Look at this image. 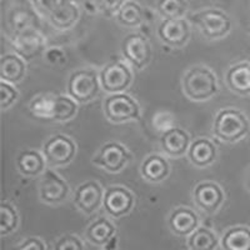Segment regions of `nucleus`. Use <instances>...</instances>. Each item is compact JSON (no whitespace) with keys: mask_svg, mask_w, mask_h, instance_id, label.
Masks as SVG:
<instances>
[{"mask_svg":"<svg viewBox=\"0 0 250 250\" xmlns=\"http://www.w3.org/2000/svg\"><path fill=\"white\" fill-rule=\"evenodd\" d=\"M70 188L62 176L49 167L39 180V198L49 205H59L68 199Z\"/></svg>","mask_w":250,"mask_h":250,"instance_id":"obj_11","label":"nucleus"},{"mask_svg":"<svg viewBox=\"0 0 250 250\" xmlns=\"http://www.w3.org/2000/svg\"><path fill=\"white\" fill-rule=\"evenodd\" d=\"M99 77L102 89L109 94L123 93L133 83V71L120 60H113L103 66Z\"/></svg>","mask_w":250,"mask_h":250,"instance_id":"obj_10","label":"nucleus"},{"mask_svg":"<svg viewBox=\"0 0 250 250\" xmlns=\"http://www.w3.org/2000/svg\"><path fill=\"white\" fill-rule=\"evenodd\" d=\"M247 187L248 189L250 190V171H249V175H248V180H247Z\"/></svg>","mask_w":250,"mask_h":250,"instance_id":"obj_39","label":"nucleus"},{"mask_svg":"<svg viewBox=\"0 0 250 250\" xmlns=\"http://www.w3.org/2000/svg\"><path fill=\"white\" fill-rule=\"evenodd\" d=\"M191 21L209 40L223 39L231 30L230 17L220 9H203L191 15Z\"/></svg>","mask_w":250,"mask_h":250,"instance_id":"obj_5","label":"nucleus"},{"mask_svg":"<svg viewBox=\"0 0 250 250\" xmlns=\"http://www.w3.org/2000/svg\"><path fill=\"white\" fill-rule=\"evenodd\" d=\"M100 88L102 84L98 71L91 68H83L71 73L66 91L68 95L77 100L79 104H88L99 95Z\"/></svg>","mask_w":250,"mask_h":250,"instance_id":"obj_4","label":"nucleus"},{"mask_svg":"<svg viewBox=\"0 0 250 250\" xmlns=\"http://www.w3.org/2000/svg\"><path fill=\"white\" fill-rule=\"evenodd\" d=\"M220 247L227 250H250V228L235 225L225 230Z\"/></svg>","mask_w":250,"mask_h":250,"instance_id":"obj_25","label":"nucleus"},{"mask_svg":"<svg viewBox=\"0 0 250 250\" xmlns=\"http://www.w3.org/2000/svg\"><path fill=\"white\" fill-rule=\"evenodd\" d=\"M117 234V228L108 218L95 219L85 230V239L95 247H104Z\"/></svg>","mask_w":250,"mask_h":250,"instance_id":"obj_24","label":"nucleus"},{"mask_svg":"<svg viewBox=\"0 0 250 250\" xmlns=\"http://www.w3.org/2000/svg\"><path fill=\"white\" fill-rule=\"evenodd\" d=\"M31 5L42 18L57 30L65 31L75 26L80 18V9L69 0H31Z\"/></svg>","mask_w":250,"mask_h":250,"instance_id":"obj_2","label":"nucleus"},{"mask_svg":"<svg viewBox=\"0 0 250 250\" xmlns=\"http://www.w3.org/2000/svg\"><path fill=\"white\" fill-rule=\"evenodd\" d=\"M19 214L10 203L3 202L0 204V234L1 236L10 235L18 229Z\"/></svg>","mask_w":250,"mask_h":250,"instance_id":"obj_31","label":"nucleus"},{"mask_svg":"<svg viewBox=\"0 0 250 250\" xmlns=\"http://www.w3.org/2000/svg\"><path fill=\"white\" fill-rule=\"evenodd\" d=\"M140 174L146 182L158 184L168 178L170 174V165L164 156L151 154L143 160L140 165Z\"/></svg>","mask_w":250,"mask_h":250,"instance_id":"obj_21","label":"nucleus"},{"mask_svg":"<svg viewBox=\"0 0 250 250\" xmlns=\"http://www.w3.org/2000/svg\"><path fill=\"white\" fill-rule=\"evenodd\" d=\"M38 13L34 8L29 6L18 5L9 12L8 21L14 30V33L28 30V29H34L37 25Z\"/></svg>","mask_w":250,"mask_h":250,"instance_id":"obj_26","label":"nucleus"},{"mask_svg":"<svg viewBox=\"0 0 250 250\" xmlns=\"http://www.w3.org/2000/svg\"><path fill=\"white\" fill-rule=\"evenodd\" d=\"M44 57L48 64L54 66H60L64 65L66 62V55L65 53L59 48H50L48 50H45L44 53Z\"/></svg>","mask_w":250,"mask_h":250,"instance_id":"obj_36","label":"nucleus"},{"mask_svg":"<svg viewBox=\"0 0 250 250\" xmlns=\"http://www.w3.org/2000/svg\"><path fill=\"white\" fill-rule=\"evenodd\" d=\"M153 125L154 128L158 131H160L162 134L164 133V131L169 130L170 128H173V126H175L173 115L169 113H164V111H160V113L154 115Z\"/></svg>","mask_w":250,"mask_h":250,"instance_id":"obj_34","label":"nucleus"},{"mask_svg":"<svg viewBox=\"0 0 250 250\" xmlns=\"http://www.w3.org/2000/svg\"><path fill=\"white\" fill-rule=\"evenodd\" d=\"M211 131L220 142L234 144L249 135L250 122L247 114L240 109H220L214 118Z\"/></svg>","mask_w":250,"mask_h":250,"instance_id":"obj_1","label":"nucleus"},{"mask_svg":"<svg viewBox=\"0 0 250 250\" xmlns=\"http://www.w3.org/2000/svg\"><path fill=\"white\" fill-rule=\"evenodd\" d=\"M0 95H1V98H0V108H1V110H6L17 102L18 97H19V91L15 89L12 83L1 80L0 82Z\"/></svg>","mask_w":250,"mask_h":250,"instance_id":"obj_32","label":"nucleus"},{"mask_svg":"<svg viewBox=\"0 0 250 250\" xmlns=\"http://www.w3.org/2000/svg\"><path fill=\"white\" fill-rule=\"evenodd\" d=\"M14 51L25 62H31L40 54L45 53V38L37 29L14 33L12 40Z\"/></svg>","mask_w":250,"mask_h":250,"instance_id":"obj_14","label":"nucleus"},{"mask_svg":"<svg viewBox=\"0 0 250 250\" xmlns=\"http://www.w3.org/2000/svg\"><path fill=\"white\" fill-rule=\"evenodd\" d=\"M69 1H77V0H69Z\"/></svg>","mask_w":250,"mask_h":250,"instance_id":"obj_40","label":"nucleus"},{"mask_svg":"<svg viewBox=\"0 0 250 250\" xmlns=\"http://www.w3.org/2000/svg\"><path fill=\"white\" fill-rule=\"evenodd\" d=\"M54 248L58 250H66V249H83L84 248V243L78 238L77 235H71V234H66V235L60 236L54 244Z\"/></svg>","mask_w":250,"mask_h":250,"instance_id":"obj_33","label":"nucleus"},{"mask_svg":"<svg viewBox=\"0 0 250 250\" xmlns=\"http://www.w3.org/2000/svg\"><path fill=\"white\" fill-rule=\"evenodd\" d=\"M25 62L17 53L3 55L0 59V79L12 84L20 83L26 74Z\"/></svg>","mask_w":250,"mask_h":250,"instance_id":"obj_23","label":"nucleus"},{"mask_svg":"<svg viewBox=\"0 0 250 250\" xmlns=\"http://www.w3.org/2000/svg\"><path fill=\"white\" fill-rule=\"evenodd\" d=\"M104 189L95 180H86L80 184L74 193L75 207L85 215H91L103 205L104 200Z\"/></svg>","mask_w":250,"mask_h":250,"instance_id":"obj_15","label":"nucleus"},{"mask_svg":"<svg viewBox=\"0 0 250 250\" xmlns=\"http://www.w3.org/2000/svg\"><path fill=\"white\" fill-rule=\"evenodd\" d=\"M55 108V94H40L33 98L29 104V110L38 119L53 122Z\"/></svg>","mask_w":250,"mask_h":250,"instance_id":"obj_29","label":"nucleus"},{"mask_svg":"<svg viewBox=\"0 0 250 250\" xmlns=\"http://www.w3.org/2000/svg\"><path fill=\"white\" fill-rule=\"evenodd\" d=\"M144 9L134 0H126L115 14L117 21L126 28H135L144 21Z\"/></svg>","mask_w":250,"mask_h":250,"instance_id":"obj_27","label":"nucleus"},{"mask_svg":"<svg viewBox=\"0 0 250 250\" xmlns=\"http://www.w3.org/2000/svg\"><path fill=\"white\" fill-rule=\"evenodd\" d=\"M42 153L50 168L65 167L74 160L77 155V144L68 135L55 134L45 140Z\"/></svg>","mask_w":250,"mask_h":250,"instance_id":"obj_7","label":"nucleus"},{"mask_svg":"<svg viewBox=\"0 0 250 250\" xmlns=\"http://www.w3.org/2000/svg\"><path fill=\"white\" fill-rule=\"evenodd\" d=\"M118 242H119V240H118V235L115 234V235H114L103 248H104V249H115V248L118 247Z\"/></svg>","mask_w":250,"mask_h":250,"instance_id":"obj_38","label":"nucleus"},{"mask_svg":"<svg viewBox=\"0 0 250 250\" xmlns=\"http://www.w3.org/2000/svg\"><path fill=\"white\" fill-rule=\"evenodd\" d=\"M228 88L240 97L250 95V62H240L228 69L225 74Z\"/></svg>","mask_w":250,"mask_h":250,"instance_id":"obj_20","label":"nucleus"},{"mask_svg":"<svg viewBox=\"0 0 250 250\" xmlns=\"http://www.w3.org/2000/svg\"><path fill=\"white\" fill-rule=\"evenodd\" d=\"M120 49L126 62L137 70H142L145 66H148L153 55L148 38L139 33L125 35Z\"/></svg>","mask_w":250,"mask_h":250,"instance_id":"obj_8","label":"nucleus"},{"mask_svg":"<svg viewBox=\"0 0 250 250\" xmlns=\"http://www.w3.org/2000/svg\"><path fill=\"white\" fill-rule=\"evenodd\" d=\"M198 227L199 216L190 208H175L169 216V228L178 236H189Z\"/></svg>","mask_w":250,"mask_h":250,"instance_id":"obj_18","label":"nucleus"},{"mask_svg":"<svg viewBox=\"0 0 250 250\" xmlns=\"http://www.w3.org/2000/svg\"><path fill=\"white\" fill-rule=\"evenodd\" d=\"M104 115L114 124L134 122L140 117V106L130 95L123 93L109 94L103 103Z\"/></svg>","mask_w":250,"mask_h":250,"instance_id":"obj_6","label":"nucleus"},{"mask_svg":"<svg viewBox=\"0 0 250 250\" xmlns=\"http://www.w3.org/2000/svg\"><path fill=\"white\" fill-rule=\"evenodd\" d=\"M135 207V196L128 188L111 185L104 191L103 208L111 218H123L128 215Z\"/></svg>","mask_w":250,"mask_h":250,"instance_id":"obj_12","label":"nucleus"},{"mask_svg":"<svg viewBox=\"0 0 250 250\" xmlns=\"http://www.w3.org/2000/svg\"><path fill=\"white\" fill-rule=\"evenodd\" d=\"M219 240L211 229L198 227L188 236V248L194 250H213L218 247Z\"/></svg>","mask_w":250,"mask_h":250,"instance_id":"obj_28","label":"nucleus"},{"mask_svg":"<svg viewBox=\"0 0 250 250\" xmlns=\"http://www.w3.org/2000/svg\"><path fill=\"white\" fill-rule=\"evenodd\" d=\"M218 156L216 145L208 138H196L188 150V158L196 168H207L213 164Z\"/></svg>","mask_w":250,"mask_h":250,"instance_id":"obj_19","label":"nucleus"},{"mask_svg":"<svg viewBox=\"0 0 250 250\" xmlns=\"http://www.w3.org/2000/svg\"><path fill=\"white\" fill-rule=\"evenodd\" d=\"M15 248L19 250H43L46 248V244L42 240V239L38 238V236H29V238L24 239L23 242L20 243V244H18Z\"/></svg>","mask_w":250,"mask_h":250,"instance_id":"obj_37","label":"nucleus"},{"mask_svg":"<svg viewBox=\"0 0 250 250\" xmlns=\"http://www.w3.org/2000/svg\"><path fill=\"white\" fill-rule=\"evenodd\" d=\"M185 97L193 102H207L219 91L218 79L213 70L207 66L195 65L188 69L182 79Z\"/></svg>","mask_w":250,"mask_h":250,"instance_id":"obj_3","label":"nucleus"},{"mask_svg":"<svg viewBox=\"0 0 250 250\" xmlns=\"http://www.w3.org/2000/svg\"><path fill=\"white\" fill-rule=\"evenodd\" d=\"M131 160V155L124 145L118 142H108L100 146L93 156V164L108 173H120Z\"/></svg>","mask_w":250,"mask_h":250,"instance_id":"obj_9","label":"nucleus"},{"mask_svg":"<svg viewBox=\"0 0 250 250\" xmlns=\"http://www.w3.org/2000/svg\"><path fill=\"white\" fill-rule=\"evenodd\" d=\"M15 165L21 175L33 178V176L42 175L45 171L48 164H46L43 153L34 149H26V150L20 151L19 155L17 156Z\"/></svg>","mask_w":250,"mask_h":250,"instance_id":"obj_22","label":"nucleus"},{"mask_svg":"<svg viewBox=\"0 0 250 250\" xmlns=\"http://www.w3.org/2000/svg\"><path fill=\"white\" fill-rule=\"evenodd\" d=\"M126 0H98L99 10L106 17L115 15Z\"/></svg>","mask_w":250,"mask_h":250,"instance_id":"obj_35","label":"nucleus"},{"mask_svg":"<svg viewBox=\"0 0 250 250\" xmlns=\"http://www.w3.org/2000/svg\"><path fill=\"white\" fill-rule=\"evenodd\" d=\"M225 194L222 187L211 180L196 184L193 189V202L205 214H214L224 204Z\"/></svg>","mask_w":250,"mask_h":250,"instance_id":"obj_13","label":"nucleus"},{"mask_svg":"<svg viewBox=\"0 0 250 250\" xmlns=\"http://www.w3.org/2000/svg\"><path fill=\"white\" fill-rule=\"evenodd\" d=\"M158 37L171 48H182L190 38V25L185 18L163 19L158 26Z\"/></svg>","mask_w":250,"mask_h":250,"instance_id":"obj_16","label":"nucleus"},{"mask_svg":"<svg viewBox=\"0 0 250 250\" xmlns=\"http://www.w3.org/2000/svg\"><path fill=\"white\" fill-rule=\"evenodd\" d=\"M155 9L163 19L184 18L189 9V4L187 0H158Z\"/></svg>","mask_w":250,"mask_h":250,"instance_id":"obj_30","label":"nucleus"},{"mask_svg":"<svg viewBox=\"0 0 250 250\" xmlns=\"http://www.w3.org/2000/svg\"><path fill=\"white\" fill-rule=\"evenodd\" d=\"M190 144V135L187 130L178 126H173L169 130L164 131L160 137V146L163 153L170 158H180L188 154Z\"/></svg>","mask_w":250,"mask_h":250,"instance_id":"obj_17","label":"nucleus"}]
</instances>
